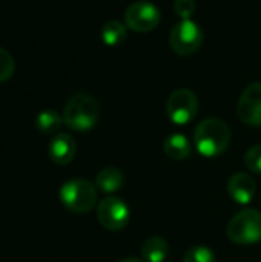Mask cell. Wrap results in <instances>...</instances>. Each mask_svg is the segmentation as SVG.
Instances as JSON below:
<instances>
[{
    "label": "cell",
    "mask_w": 261,
    "mask_h": 262,
    "mask_svg": "<svg viewBox=\"0 0 261 262\" xmlns=\"http://www.w3.org/2000/svg\"><path fill=\"white\" fill-rule=\"evenodd\" d=\"M63 124V115L55 111L46 109L35 117V127L42 134H55Z\"/></svg>",
    "instance_id": "16"
},
{
    "label": "cell",
    "mask_w": 261,
    "mask_h": 262,
    "mask_svg": "<svg viewBox=\"0 0 261 262\" xmlns=\"http://www.w3.org/2000/svg\"><path fill=\"white\" fill-rule=\"evenodd\" d=\"M195 0H174V11L182 20L191 18L195 12Z\"/></svg>",
    "instance_id": "20"
},
{
    "label": "cell",
    "mask_w": 261,
    "mask_h": 262,
    "mask_svg": "<svg viewBox=\"0 0 261 262\" xmlns=\"http://www.w3.org/2000/svg\"><path fill=\"white\" fill-rule=\"evenodd\" d=\"M100 37L106 46L115 48L126 40V25L118 20H109L102 26Z\"/></svg>",
    "instance_id": "15"
},
{
    "label": "cell",
    "mask_w": 261,
    "mask_h": 262,
    "mask_svg": "<svg viewBox=\"0 0 261 262\" xmlns=\"http://www.w3.org/2000/svg\"><path fill=\"white\" fill-rule=\"evenodd\" d=\"M198 112V98L189 89H177L174 91L166 103V114L169 120L175 124H188L191 123Z\"/></svg>",
    "instance_id": "6"
},
{
    "label": "cell",
    "mask_w": 261,
    "mask_h": 262,
    "mask_svg": "<svg viewBox=\"0 0 261 262\" xmlns=\"http://www.w3.org/2000/svg\"><path fill=\"white\" fill-rule=\"evenodd\" d=\"M245 164L251 172L261 175V144L252 146L245 154Z\"/></svg>",
    "instance_id": "19"
},
{
    "label": "cell",
    "mask_w": 261,
    "mask_h": 262,
    "mask_svg": "<svg viewBox=\"0 0 261 262\" xmlns=\"http://www.w3.org/2000/svg\"><path fill=\"white\" fill-rule=\"evenodd\" d=\"M231 143L229 126L215 117L205 118L198 123L194 132V144L203 157L214 158L222 155Z\"/></svg>",
    "instance_id": "1"
},
{
    "label": "cell",
    "mask_w": 261,
    "mask_h": 262,
    "mask_svg": "<svg viewBox=\"0 0 261 262\" xmlns=\"http://www.w3.org/2000/svg\"><path fill=\"white\" fill-rule=\"evenodd\" d=\"M169 255V244L162 236H151L142 246L145 262H165Z\"/></svg>",
    "instance_id": "14"
},
{
    "label": "cell",
    "mask_w": 261,
    "mask_h": 262,
    "mask_svg": "<svg viewBox=\"0 0 261 262\" xmlns=\"http://www.w3.org/2000/svg\"><path fill=\"white\" fill-rule=\"evenodd\" d=\"M163 149H165V154L171 160H175V161H182V160L189 158V155L192 152L191 143L183 134L169 135L163 143Z\"/></svg>",
    "instance_id": "13"
},
{
    "label": "cell",
    "mask_w": 261,
    "mask_h": 262,
    "mask_svg": "<svg viewBox=\"0 0 261 262\" xmlns=\"http://www.w3.org/2000/svg\"><path fill=\"white\" fill-rule=\"evenodd\" d=\"M120 262H142L140 259H137V258H126V259H123V261Z\"/></svg>",
    "instance_id": "21"
},
{
    "label": "cell",
    "mask_w": 261,
    "mask_h": 262,
    "mask_svg": "<svg viewBox=\"0 0 261 262\" xmlns=\"http://www.w3.org/2000/svg\"><path fill=\"white\" fill-rule=\"evenodd\" d=\"M14 71H15V63L12 55L6 49L0 48V83L9 80Z\"/></svg>",
    "instance_id": "18"
},
{
    "label": "cell",
    "mask_w": 261,
    "mask_h": 262,
    "mask_svg": "<svg viewBox=\"0 0 261 262\" xmlns=\"http://www.w3.org/2000/svg\"><path fill=\"white\" fill-rule=\"evenodd\" d=\"M75 150H77L75 140L69 134H57L51 140L48 147L51 161L58 166H65L71 163L75 157Z\"/></svg>",
    "instance_id": "11"
},
{
    "label": "cell",
    "mask_w": 261,
    "mask_h": 262,
    "mask_svg": "<svg viewBox=\"0 0 261 262\" xmlns=\"http://www.w3.org/2000/svg\"><path fill=\"white\" fill-rule=\"evenodd\" d=\"M97 218L106 230L118 232L123 230L129 223V207L123 200L117 196H108L100 201L97 207Z\"/></svg>",
    "instance_id": "8"
},
{
    "label": "cell",
    "mask_w": 261,
    "mask_h": 262,
    "mask_svg": "<svg viewBox=\"0 0 261 262\" xmlns=\"http://www.w3.org/2000/svg\"><path fill=\"white\" fill-rule=\"evenodd\" d=\"M125 184V175L117 167H105L95 177V187L103 193L118 192Z\"/></svg>",
    "instance_id": "12"
},
{
    "label": "cell",
    "mask_w": 261,
    "mask_h": 262,
    "mask_svg": "<svg viewBox=\"0 0 261 262\" xmlns=\"http://www.w3.org/2000/svg\"><path fill=\"white\" fill-rule=\"evenodd\" d=\"M238 118L252 127L261 126V81L251 83L242 94L237 106Z\"/></svg>",
    "instance_id": "9"
},
{
    "label": "cell",
    "mask_w": 261,
    "mask_h": 262,
    "mask_svg": "<svg viewBox=\"0 0 261 262\" xmlns=\"http://www.w3.org/2000/svg\"><path fill=\"white\" fill-rule=\"evenodd\" d=\"M162 14L151 2H135L125 12V25L135 32H149L158 26Z\"/></svg>",
    "instance_id": "7"
},
{
    "label": "cell",
    "mask_w": 261,
    "mask_h": 262,
    "mask_svg": "<svg viewBox=\"0 0 261 262\" xmlns=\"http://www.w3.org/2000/svg\"><path fill=\"white\" fill-rule=\"evenodd\" d=\"M203 43L202 28L191 18L175 23L169 34V45L178 55H191L200 49Z\"/></svg>",
    "instance_id": "5"
},
{
    "label": "cell",
    "mask_w": 261,
    "mask_h": 262,
    "mask_svg": "<svg viewBox=\"0 0 261 262\" xmlns=\"http://www.w3.org/2000/svg\"><path fill=\"white\" fill-rule=\"evenodd\" d=\"M228 192L231 198L238 204H249L257 192V184L254 178L245 172L234 173L228 183Z\"/></svg>",
    "instance_id": "10"
},
{
    "label": "cell",
    "mask_w": 261,
    "mask_h": 262,
    "mask_svg": "<svg viewBox=\"0 0 261 262\" xmlns=\"http://www.w3.org/2000/svg\"><path fill=\"white\" fill-rule=\"evenodd\" d=\"M228 238L240 246L261 241V213L255 209H245L237 213L226 227Z\"/></svg>",
    "instance_id": "4"
},
{
    "label": "cell",
    "mask_w": 261,
    "mask_h": 262,
    "mask_svg": "<svg viewBox=\"0 0 261 262\" xmlns=\"http://www.w3.org/2000/svg\"><path fill=\"white\" fill-rule=\"evenodd\" d=\"M100 107L94 97L85 92L72 95L63 109V123L77 132L91 130L98 120Z\"/></svg>",
    "instance_id": "2"
},
{
    "label": "cell",
    "mask_w": 261,
    "mask_h": 262,
    "mask_svg": "<svg viewBox=\"0 0 261 262\" xmlns=\"http://www.w3.org/2000/svg\"><path fill=\"white\" fill-rule=\"evenodd\" d=\"M183 262H215V253L209 247L195 246L185 253Z\"/></svg>",
    "instance_id": "17"
},
{
    "label": "cell",
    "mask_w": 261,
    "mask_h": 262,
    "mask_svg": "<svg viewBox=\"0 0 261 262\" xmlns=\"http://www.w3.org/2000/svg\"><path fill=\"white\" fill-rule=\"evenodd\" d=\"M58 196L69 212L83 215L94 209L97 203V187L88 180L72 178L60 187Z\"/></svg>",
    "instance_id": "3"
}]
</instances>
